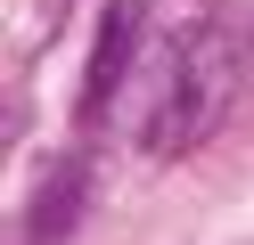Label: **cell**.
Instances as JSON below:
<instances>
[{
    "instance_id": "6da1fadb",
    "label": "cell",
    "mask_w": 254,
    "mask_h": 245,
    "mask_svg": "<svg viewBox=\"0 0 254 245\" xmlns=\"http://www.w3.org/2000/svg\"><path fill=\"white\" fill-rule=\"evenodd\" d=\"M238 90H246V41L230 25H189L156 57L148 98H139V147L148 155H189L230 123Z\"/></svg>"
},
{
    "instance_id": "7a4b0ae2",
    "label": "cell",
    "mask_w": 254,
    "mask_h": 245,
    "mask_svg": "<svg viewBox=\"0 0 254 245\" xmlns=\"http://www.w3.org/2000/svg\"><path fill=\"white\" fill-rule=\"evenodd\" d=\"M139 0H107V25L99 41H90V74H82V114H107V98L123 90V74H131V49H139Z\"/></svg>"
},
{
    "instance_id": "3957f363",
    "label": "cell",
    "mask_w": 254,
    "mask_h": 245,
    "mask_svg": "<svg viewBox=\"0 0 254 245\" xmlns=\"http://www.w3.org/2000/svg\"><path fill=\"white\" fill-rule=\"evenodd\" d=\"M74 196H82V155L50 172V188H41V204L25 212V229H33V237H58V229L74 221Z\"/></svg>"
}]
</instances>
